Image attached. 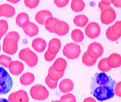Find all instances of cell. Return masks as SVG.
I'll use <instances>...</instances> for the list:
<instances>
[{
  "mask_svg": "<svg viewBox=\"0 0 121 102\" xmlns=\"http://www.w3.org/2000/svg\"><path fill=\"white\" fill-rule=\"evenodd\" d=\"M114 81L104 74L96 76L93 83L91 94L96 99L103 101L112 98L115 95Z\"/></svg>",
  "mask_w": 121,
  "mask_h": 102,
  "instance_id": "6da1fadb",
  "label": "cell"
},
{
  "mask_svg": "<svg viewBox=\"0 0 121 102\" xmlns=\"http://www.w3.org/2000/svg\"><path fill=\"white\" fill-rule=\"evenodd\" d=\"M19 35L16 31H11L5 36L3 42V50L9 55H12L16 53L18 48L17 42Z\"/></svg>",
  "mask_w": 121,
  "mask_h": 102,
  "instance_id": "7a4b0ae2",
  "label": "cell"
},
{
  "mask_svg": "<svg viewBox=\"0 0 121 102\" xmlns=\"http://www.w3.org/2000/svg\"><path fill=\"white\" fill-rule=\"evenodd\" d=\"M13 81L4 68L0 66V95L6 94L12 88Z\"/></svg>",
  "mask_w": 121,
  "mask_h": 102,
  "instance_id": "3957f363",
  "label": "cell"
},
{
  "mask_svg": "<svg viewBox=\"0 0 121 102\" xmlns=\"http://www.w3.org/2000/svg\"><path fill=\"white\" fill-rule=\"evenodd\" d=\"M19 57L21 60L25 62L30 67H33L38 63V56L28 48L21 50L19 53Z\"/></svg>",
  "mask_w": 121,
  "mask_h": 102,
  "instance_id": "277c9868",
  "label": "cell"
},
{
  "mask_svg": "<svg viewBox=\"0 0 121 102\" xmlns=\"http://www.w3.org/2000/svg\"><path fill=\"white\" fill-rule=\"evenodd\" d=\"M30 95L35 100L43 101L49 96V92L45 87L41 84L35 85L30 89Z\"/></svg>",
  "mask_w": 121,
  "mask_h": 102,
  "instance_id": "5b68a950",
  "label": "cell"
},
{
  "mask_svg": "<svg viewBox=\"0 0 121 102\" xmlns=\"http://www.w3.org/2000/svg\"><path fill=\"white\" fill-rule=\"evenodd\" d=\"M63 54L66 58L70 60L77 58L81 53L80 47L75 43H68L64 47Z\"/></svg>",
  "mask_w": 121,
  "mask_h": 102,
  "instance_id": "8992f818",
  "label": "cell"
},
{
  "mask_svg": "<svg viewBox=\"0 0 121 102\" xmlns=\"http://www.w3.org/2000/svg\"><path fill=\"white\" fill-rule=\"evenodd\" d=\"M101 32V28L97 23H89L85 28L86 35L90 39H95L97 38Z\"/></svg>",
  "mask_w": 121,
  "mask_h": 102,
  "instance_id": "52a82bcc",
  "label": "cell"
},
{
  "mask_svg": "<svg viewBox=\"0 0 121 102\" xmlns=\"http://www.w3.org/2000/svg\"><path fill=\"white\" fill-rule=\"evenodd\" d=\"M104 49L100 43L96 42L92 43L89 45L87 52L93 58L97 59L103 54Z\"/></svg>",
  "mask_w": 121,
  "mask_h": 102,
  "instance_id": "ba28073f",
  "label": "cell"
},
{
  "mask_svg": "<svg viewBox=\"0 0 121 102\" xmlns=\"http://www.w3.org/2000/svg\"><path fill=\"white\" fill-rule=\"evenodd\" d=\"M116 16L115 11L111 7L101 12L100 19L103 24L109 25L114 21Z\"/></svg>",
  "mask_w": 121,
  "mask_h": 102,
  "instance_id": "9c48e42d",
  "label": "cell"
},
{
  "mask_svg": "<svg viewBox=\"0 0 121 102\" xmlns=\"http://www.w3.org/2000/svg\"><path fill=\"white\" fill-rule=\"evenodd\" d=\"M8 100L9 102H28L29 98L26 91L19 90L9 94Z\"/></svg>",
  "mask_w": 121,
  "mask_h": 102,
  "instance_id": "30bf717a",
  "label": "cell"
},
{
  "mask_svg": "<svg viewBox=\"0 0 121 102\" xmlns=\"http://www.w3.org/2000/svg\"><path fill=\"white\" fill-rule=\"evenodd\" d=\"M69 29V26L67 23L59 20L55 24L54 32L59 36H64L68 33Z\"/></svg>",
  "mask_w": 121,
  "mask_h": 102,
  "instance_id": "8fae6325",
  "label": "cell"
},
{
  "mask_svg": "<svg viewBox=\"0 0 121 102\" xmlns=\"http://www.w3.org/2000/svg\"><path fill=\"white\" fill-rule=\"evenodd\" d=\"M8 68L11 74L16 76L19 75L24 70V65L22 62L15 60L11 62Z\"/></svg>",
  "mask_w": 121,
  "mask_h": 102,
  "instance_id": "7c38bea8",
  "label": "cell"
},
{
  "mask_svg": "<svg viewBox=\"0 0 121 102\" xmlns=\"http://www.w3.org/2000/svg\"><path fill=\"white\" fill-rule=\"evenodd\" d=\"M74 84L71 79H64L60 82L59 87L60 90L64 94L71 92L73 89Z\"/></svg>",
  "mask_w": 121,
  "mask_h": 102,
  "instance_id": "4fadbf2b",
  "label": "cell"
},
{
  "mask_svg": "<svg viewBox=\"0 0 121 102\" xmlns=\"http://www.w3.org/2000/svg\"><path fill=\"white\" fill-rule=\"evenodd\" d=\"M53 17V15L50 11L47 10H43L38 12L35 15L36 21L41 25H44L47 20Z\"/></svg>",
  "mask_w": 121,
  "mask_h": 102,
  "instance_id": "5bb4252c",
  "label": "cell"
},
{
  "mask_svg": "<svg viewBox=\"0 0 121 102\" xmlns=\"http://www.w3.org/2000/svg\"><path fill=\"white\" fill-rule=\"evenodd\" d=\"M15 10L14 8L8 4L0 5V14L1 16L11 17L14 15Z\"/></svg>",
  "mask_w": 121,
  "mask_h": 102,
  "instance_id": "9a60e30c",
  "label": "cell"
},
{
  "mask_svg": "<svg viewBox=\"0 0 121 102\" xmlns=\"http://www.w3.org/2000/svg\"><path fill=\"white\" fill-rule=\"evenodd\" d=\"M108 64L111 68H116L121 65V57L119 54L114 53L107 58Z\"/></svg>",
  "mask_w": 121,
  "mask_h": 102,
  "instance_id": "2e32d148",
  "label": "cell"
},
{
  "mask_svg": "<svg viewBox=\"0 0 121 102\" xmlns=\"http://www.w3.org/2000/svg\"><path fill=\"white\" fill-rule=\"evenodd\" d=\"M32 47L34 50L39 53L43 52L46 48V42L41 38H37L33 40Z\"/></svg>",
  "mask_w": 121,
  "mask_h": 102,
  "instance_id": "e0dca14e",
  "label": "cell"
},
{
  "mask_svg": "<svg viewBox=\"0 0 121 102\" xmlns=\"http://www.w3.org/2000/svg\"><path fill=\"white\" fill-rule=\"evenodd\" d=\"M61 45V44L60 40L54 38L49 42L47 50L52 54L57 55L60 49Z\"/></svg>",
  "mask_w": 121,
  "mask_h": 102,
  "instance_id": "ac0fdd59",
  "label": "cell"
},
{
  "mask_svg": "<svg viewBox=\"0 0 121 102\" xmlns=\"http://www.w3.org/2000/svg\"><path fill=\"white\" fill-rule=\"evenodd\" d=\"M16 22L17 26L24 28L27 26L29 22V17L26 13H19L16 17Z\"/></svg>",
  "mask_w": 121,
  "mask_h": 102,
  "instance_id": "d6986e66",
  "label": "cell"
},
{
  "mask_svg": "<svg viewBox=\"0 0 121 102\" xmlns=\"http://www.w3.org/2000/svg\"><path fill=\"white\" fill-rule=\"evenodd\" d=\"M25 33L29 37H33L38 34L39 28L34 23L30 22L27 26L23 28Z\"/></svg>",
  "mask_w": 121,
  "mask_h": 102,
  "instance_id": "ffe728a7",
  "label": "cell"
},
{
  "mask_svg": "<svg viewBox=\"0 0 121 102\" xmlns=\"http://www.w3.org/2000/svg\"><path fill=\"white\" fill-rule=\"evenodd\" d=\"M67 62L64 59L62 58L57 59L53 64V68L58 72H64L67 67Z\"/></svg>",
  "mask_w": 121,
  "mask_h": 102,
  "instance_id": "44dd1931",
  "label": "cell"
},
{
  "mask_svg": "<svg viewBox=\"0 0 121 102\" xmlns=\"http://www.w3.org/2000/svg\"><path fill=\"white\" fill-rule=\"evenodd\" d=\"M35 77L33 74L30 72L25 73L21 77L20 82L24 85H28L34 82Z\"/></svg>",
  "mask_w": 121,
  "mask_h": 102,
  "instance_id": "7402d4cb",
  "label": "cell"
},
{
  "mask_svg": "<svg viewBox=\"0 0 121 102\" xmlns=\"http://www.w3.org/2000/svg\"><path fill=\"white\" fill-rule=\"evenodd\" d=\"M89 19L86 16L83 14L77 15L73 19V22L75 25L79 27H83L88 22Z\"/></svg>",
  "mask_w": 121,
  "mask_h": 102,
  "instance_id": "603a6c76",
  "label": "cell"
},
{
  "mask_svg": "<svg viewBox=\"0 0 121 102\" xmlns=\"http://www.w3.org/2000/svg\"><path fill=\"white\" fill-rule=\"evenodd\" d=\"M64 73V72H58L56 71L52 65L48 69V76L52 80L58 81L63 76Z\"/></svg>",
  "mask_w": 121,
  "mask_h": 102,
  "instance_id": "cb8c5ba5",
  "label": "cell"
},
{
  "mask_svg": "<svg viewBox=\"0 0 121 102\" xmlns=\"http://www.w3.org/2000/svg\"><path fill=\"white\" fill-rule=\"evenodd\" d=\"M85 6L84 2L81 0H73L71 2V9L75 12H79L82 11Z\"/></svg>",
  "mask_w": 121,
  "mask_h": 102,
  "instance_id": "d4e9b609",
  "label": "cell"
},
{
  "mask_svg": "<svg viewBox=\"0 0 121 102\" xmlns=\"http://www.w3.org/2000/svg\"><path fill=\"white\" fill-rule=\"evenodd\" d=\"M71 37L74 41L76 42H80L84 39V36L82 31L80 30L75 29L71 33Z\"/></svg>",
  "mask_w": 121,
  "mask_h": 102,
  "instance_id": "484cf974",
  "label": "cell"
},
{
  "mask_svg": "<svg viewBox=\"0 0 121 102\" xmlns=\"http://www.w3.org/2000/svg\"><path fill=\"white\" fill-rule=\"evenodd\" d=\"M83 63L87 66H92L95 65L97 59L93 58L89 55L87 51L83 54L82 57Z\"/></svg>",
  "mask_w": 121,
  "mask_h": 102,
  "instance_id": "4316f807",
  "label": "cell"
},
{
  "mask_svg": "<svg viewBox=\"0 0 121 102\" xmlns=\"http://www.w3.org/2000/svg\"><path fill=\"white\" fill-rule=\"evenodd\" d=\"M58 21H59L58 19L53 17L48 19L45 24L46 29L50 33H54V26Z\"/></svg>",
  "mask_w": 121,
  "mask_h": 102,
  "instance_id": "83f0119b",
  "label": "cell"
},
{
  "mask_svg": "<svg viewBox=\"0 0 121 102\" xmlns=\"http://www.w3.org/2000/svg\"><path fill=\"white\" fill-rule=\"evenodd\" d=\"M98 69L102 72H107L111 69L108 64L107 58L102 59L99 61L98 64Z\"/></svg>",
  "mask_w": 121,
  "mask_h": 102,
  "instance_id": "f1b7e54d",
  "label": "cell"
},
{
  "mask_svg": "<svg viewBox=\"0 0 121 102\" xmlns=\"http://www.w3.org/2000/svg\"><path fill=\"white\" fill-rule=\"evenodd\" d=\"M12 62V59L9 56L4 55L0 56V65H2L5 68H8Z\"/></svg>",
  "mask_w": 121,
  "mask_h": 102,
  "instance_id": "f546056e",
  "label": "cell"
},
{
  "mask_svg": "<svg viewBox=\"0 0 121 102\" xmlns=\"http://www.w3.org/2000/svg\"><path fill=\"white\" fill-rule=\"evenodd\" d=\"M112 29L114 34L120 38L121 36V21H117L112 26Z\"/></svg>",
  "mask_w": 121,
  "mask_h": 102,
  "instance_id": "4dcf8cb0",
  "label": "cell"
},
{
  "mask_svg": "<svg viewBox=\"0 0 121 102\" xmlns=\"http://www.w3.org/2000/svg\"><path fill=\"white\" fill-rule=\"evenodd\" d=\"M60 102H76V98L75 96L71 94H65L60 98Z\"/></svg>",
  "mask_w": 121,
  "mask_h": 102,
  "instance_id": "1f68e13d",
  "label": "cell"
},
{
  "mask_svg": "<svg viewBox=\"0 0 121 102\" xmlns=\"http://www.w3.org/2000/svg\"><path fill=\"white\" fill-rule=\"evenodd\" d=\"M9 26L7 21L0 20V37H2L7 33Z\"/></svg>",
  "mask_w": 121,
  "mask_h": 102,
  "instance_id": "d6a6232c",
  "label": "cell"
},
{
  "mask_svg": "<svg viewBox=\"0 0 121 102\" xmlns=\"http://www.w3.org/2000/svg\"><path fill=\"white\" fill-rule=\"evenodd\" d=\"M106 36L108 39L112 41H117L120 38V37L117 36L114 34L112 29V26H110L107 30L106 32Z\"/></svg>",
  "mask_w": 121,
  "mask_h": 102,
  "instance_id": "836d02e7",
  "label": "cell"
},
{
  "mask_svg": "<svg viewBox=\"0 0 121 102\" xmlns=\"http://www.w3.org/2000/svg\"><path fill=\"white\" fill-rule=\"evenodd\" d=\"M111 0H101L98 4V7L100 8L101 12L111 7Z\"/></svg>",
  "mask_w": 121,
  "mask_h": 102,
  "instance_id": "e575fe53",
  "label": "cell"
},
{
  "mask_svg": "<svg viewBox=\"0 0 121 102\" xmlns=\"http://www.w3.org/2000/svg\"><path fill=\"white\" fill-rule=\"evenodd\" d=\"M39 1V0H24L26 6L30 8H34L38 6Z\"/></svg>",
  "mask_w": 121,
  "mask_h": 102,
  "instance_id": "d590c367",
  "label": "cell"
},
{
  "mask_svg": "<svg viewBox=\"0 0 121 102\" xmlns=\"http://www.w3.org/2000/svg\"><path fill=\"white\" fill-rule=\"evenodd\" d=\"M45 83L50 89H54L56 87L58 81L52 80L47 75L45 79Z\"/></svg>",
  "mask_w": 121,
  "mask_h": 102,
  "instance_id": "8d00e7d4",
  "label": "cell"
},
{
  "mask_svg": "<svg viewBox=\"0 0 121 102\" xmlns=\"http://www.w3.org/2000/svg\"><path fill=\"white\" fill-rule=\"evenodd\" d=\"M54 3L57 7H63L68 4L69 0H55Z\"/></svg>",
  "mask_w": 121,
  "mask_h": 102,
  "instance_id": "74e56055",
  "label": "cell"
},
{
  "mask_svg": "<svg viewBox=\"0 0 121 102\" xmlns=\"http://www.w3.org/2000/svg\"><path fill=\"white\" fill-rule=\"evenodd\" d=\"M114 92L117 96L121 97V82L120 81L115 84L114 89Z\"/></svg>",
  "mask_w": 121,
  "mask_h": 102,
  "instance_id": "f35d334b",
  "label": "cell"
},
{
  "mask_svg": "<svg viewBox=\"0 0 121 102\" xmlns=\"http://www.w3.org/2000/svg\"><path fill=\"white\" fill-rule=\"evenodd\" d=\"M56 55L52 54L48 50H47L45 53L44 58L47 61H52L55 58Z\"/></svg>",
  "mask_w": 121,
  "mask_h": 102,
  "instance_id": "ab89813d",
  "label": "cell"
},
{
  "mask_svg": "<svg viewBox=\"0 0 121 102\" xmlns=\"http://www.w3.org/2000/svg\"><path fill=\"white\" fill-rule=\"evenodd\" d=\"M111 3L113 4L115 7L118 8L121 7V0H111Z\"/></svg>",
  "mask_w": 121,
  "mask_h": 102,
  "instance_id": "60d3db41",
  "label": "cell"
},
{
  "mask_svg": "<svg viewBox=\"0 0 121 102\" xmlns=\"http://www.w3.org/2000/svg\"><path fill=\"white\" fill-rule=\"evenodd\" d=\"M83 102H96V101L93 98L88 97L85 98Z\"/></svg>",
  "mask_w": 121,
  "mask_h": 102,
  "instance_id": "b9f144b4",
  "label": "cell"
},
{
  "mask_svg": "<svg viewBox=\"0 0 121 102\" xmlns=\"http://www.w3.org/2000/svg\"><path fill=\"white\" fill-rule=\"evenodd\" d=\"M0 102H9V101L6 99L0 98Z\"/></svg>",
  "mask_w": 121,
  "mask_h": 102,
  "instance_id": "7bdbcfd3",
  "label": "cell"
},
{
  "mask_svg": "<svg viewBox=\"0 0 121 102\" xmlns=\"http://www.w3.org/2000/svg\"><path fill=\"white\" fill-rule=\"evenodd\" d=\"M8 1L10 2L11 3H13V4H16L19 1V0H8Z\"/></svg>",
  "mask_w": 121,
  "mask_h": 102,
  "instance_id": "ee69618b",
  "label": "cell"
},
{
  "mask_svg": "<svg viewBox=\"0 0 121 102\" xmlns=\"http://www.w3.org/2000/svg\"><path fill=\"white\" fill-rule=\"evenodd\" d=\"M51 102H60V101H52Z\"/></svg>",
  "mask_w": 121,
  "mask_h": 102,
  "instance_id": "f6af8a7d",
  "label": "cell"
},
{
  "mask_svg": "<svg viewBox=\"0 0 121 102\" xmlns=\"http://www.w3.org/2000/svg\"><path fill=\"white\" fill-rule=\"evenodd\" d=\"M2 37H0V40L1 39V38H2Z\"/></svg>",
  "mask_w": 121,
  "mask_h": 102,
  "instance_id": "bcb514c9",
  "label": "cell"
},
{
  "mask_svg": "<svg viewBox=\"0 0 121 102\" xmlns=\"http://www.w3.org/2000/svg\"></svg>",
  "mask_w": 121,
  "mask_h": 102,
  "instance_id": "7dc6e473",
  "label": "cell"
},
{
  "mask_svg": "<svg viewBox=\"0 0 121 102\" xmlns=\"http://www.w3.org/2000/svg\"><path fill=\"white\" fill-rule=\"evenodd\" d=\"M1 15H0V17H1Z\"/></svg>",
  "mask_w": 121,
  "mask_h": 102,
  "instance_id": "c3c4849f",
  "label": "cell"
}]
</instances>
